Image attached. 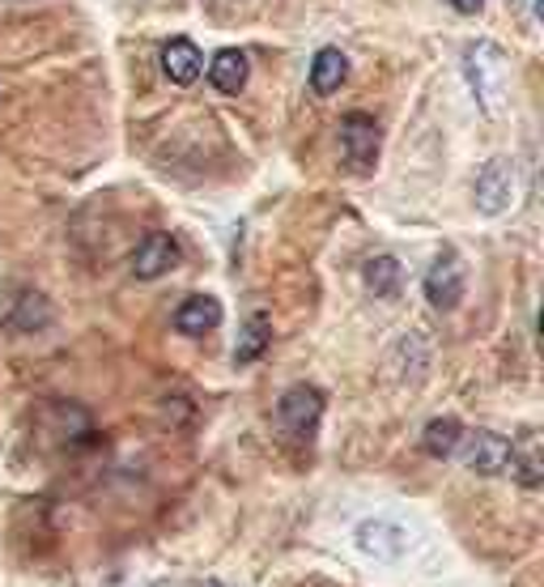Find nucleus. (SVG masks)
I'll use <instances>...</instances> for the list:
<instances>
[{
	"instance_id": "14",
	"label": "nucleus",
	"mask_w": 544,
	"mask_h": 587,
	"mask_svg": "<svg viewBox=\"0 0 544 587\" xmlns=\"http://www.w3.org/2000/svg\"><path fill=\"white\" fill-rule=\"evenodd\" d=\"M366 290L375 294V298H395L400 294V281H404V269H400V260L395 256H375V260H366Z\"/></svg>"
},
{
	"instance_id": "17",
	"label": "nucleus",
	"mask_w": 544,
	"mask_h": 587,
	"mask_svg": "<svg viewBox=\"0 0 544 587\" xmlns=\"http://www.w3.org/2000/svg\"><path fill=\"white\" fill-rule=\"evenodd\" d=\"M22 315H13L9 324L17 328V332H35V328H47L51 324V307H47V298L43 294H22Z\"/></svg>"
},
{
	"instance_id": "5",
	"label": "nucleus",
	"mask_w": 544,
	"mask_h": 587,
	"mask_svg": "<svg viewBox=\"0 0 544 587\" xmlns=\"http://www.w3.org/2000/svg\"><path fill=\"white\" fill-rule=\"evenodd\" d=\"M464 285H468L464 260L456 251H442L434 260V269L426 273V298L438 312H456L464 303Z\"/></svg>"
},
{
	"instance_id": "16",
	"label": "nucleus",
	"mask_w": 544,
	"mask_h": 587,
	"mask_svg": "<svg viewBox=\"0 0 544 587\" xmlns=\"http://www.w3.org/2000/svg\"><path fill=\"white\" fill-rule=\"evenodd\" d=\"M510 447H515V451H510V472H515V477H519L528 490H536V485H541V477H544L541 443L528 434V438H523V447H519V443H510Z\"/></svg>"
},
{
	"instance_id": "18",
	"label": "nucleus",
	"mask_w": 544,
	"mask_h": 587,
	"mask_svg": "<svg viewBox=\"0 0 544 587\" xmlns=\"http://www.w3.org/2000/svg\"><path fill=\"white\" fill-rule=\"evenodd\" d=\"M451 9L472 17V13H481V9H485V0H451Z\"/></svg>"
},
{
	"instance_id": "19",
	"label": "nucleus",
	"mask_w": 544,
	"mask_h": 587,
	"mask_svg": "<svg viewBox=\"0 0 544 587\" xmlns=\"http://www.w3.org/2000/svg\"><path fill=\"white\" fill-rule=\"evenodd\" d=\"M528 9H532V13H541V0H528Z\"/></svg>"
},
{
	"instance_id": "9",
	"label": "nucleus",
	"mask_w": 544,
	"mask_h": 587,
	"mask_svg": "<svg viewBox=\"0 0 544 587\" xmlns=\"http://www.w3.org/2000/svg\"><path fill=\"white\" fill-rule=\"evenodd\" d=\"M217 324H222V303H217L213 294H192V298H184L179 312H175V328H179L184 337H204V332H213Z\"/></svg>"
},
{
	"instance_id": "1",
	"label": "nucleus",
	"mask_w": 544,
	"mask_h": 587,
	"mask_svg": "<svg viewBox=\"0 0 544 587\" xmlns=\"http://www.w3.org/2000/svg\"><path fill=\"white\" fill-rule=\"evenodd\" d=\"M464 73L472 94H476V103H481V111L485 116H502L506 90H510V60H506L502 47L489 39L472 43L464 51Z\"/></svg>"
},
{
	"instance_id": "15",
	"label": "nucleus",
	"mask_w": 544,
	"mask_h": 587,
	"mask_svg": "<svg viewBox=\"0 0 544 587\" xmlns=\"http://www.w3.org/2000/svg\"><path fill=\"white\" fill-rule=\"evenodd\" d=\"M460 438H464V426L456 422V418H434L422 434V443H426V451L434 460H447V456H456L460 451Z\"/></svg>"
},
{
	"instance_id": "11",
	"label": "nucleus",
	"mask_w": 544,
	"mask_h": 587,
	"mask_svg": "<svg viewBox=\"0 0 544 587\" xmlns=\"http://www.w3.org/2000/svg\"><path fill=\"white\" fill-rule=\"evenodd\" d=\"M350 78V60H345V51L341 47H319L311 60V90L319 98H328V94H336L341 85Z\"/></svg>"
},
{
	"instance_id": "8",
	"label": "nucleus",
	"mask_w": 544,
	"mask_h": 587,
	"mask_svg": "<svg viewBox=\"0 0 544 587\" xmlns=\"http://www.w3.org/2000/svg\"><path fill=\"white\" fill-rule=\"evenodd\" d=\"M357 549L370 553V557H379V562H395L409 549V537L395 524H388V519H366L357 528Z\"/></svg>"
},
{
	"instance_id": "7",
	"label": "nucleus",
	"mask_w": 544,
	"mask_h": 587,
	"mask_svg": "<svg viewBox=\"0 0 544 587\" xmlns=\"http://www.w3.org/2000/svg\"><path fill=\"white\" fill-rule=\"evenodd\" d=\"M179 260H184V251L170 235H145L132 251V273L141 281H157L170 269H179Z\"/></svg>"
},
{
	"instance_id": "4",
	"label": "nucleus",
	"mask_w": 544,
	"mask_h": 587,
	"mask_svg": "<svg viewBox=\"0 0 544 587\" xmlns=\"http://www.w3.org/2000/svg\"><path fill=\"white\" fill-rule=\"evenodd\" d=\"M515 200V162L510 157H489L476 175V209L485 218H498Z\"/></svg>"
},
{
	"instance_id": "6",
	"label": "nucleus",
	"mask_w": 544,
	"mask_h": 587,
	"mask_svg": "<svg viewBox=\"0 0 544 587\" xmlns=\"http://www.w3.org/2000/svg\"><path fill=\"white\" fill-rule=\"evenodd\" d=\"M460 447H464V465L472 472H481V477H498V472L510 469V438L498 431H472L460 438Z\"/></svg>"
},
{
	"instance_id": "3",
	"label": "nucleus",
	"mask_w": 544,
	"mask_h": 587,
	"mask_svg": "<svg viewBox=\"0 0 544 587\" xmlns=\"http://www.w3.org/2000/svg\"><path fill=\"white\" fill-rule=\"evenodd\" d=\"M276 418H281L285 434H294V438H311L315 426H319V418H323V391L311 388V384H294V388L281 396Z\"/></svg>"
},
{
	"instance_id": "13",
	"label": "nucleus",
	"mask_w": 544,
	"mask_h": 587,
	"mask_svg": "<svg viewBox=\"0 0 544 587\" xmlns=\"http://www.w3.org/2000/svg\"><path fill=\"white\" fill-rule=\"evenodd\" d=\"M269 345H272V319L269 315H251V319L243 324V332H238L234 366H251V362H260Z\"/></svg>"
},
{
	"instance_id": "2",
	"label": "nucleus",
	"mask_w": 544,
	"mask_h": 587,
	"mask_svg": "<svg viewBox=\"0 0 544 587\" xmlns=\"http://www.w3.org/2000/svg\"><path fill=\"white\" fill-rule=\"evenodd\" d=\"M341 154L357 175H370L379 162V124L366 111H350L341 119Z\"/></svg>"
},
{
	"instance_id": "10",
	"label": "nucleus",
	"mask_w": 544,
	"mask_h": 587,
	"mask_svg": "<svg viewBox=\"0 0 544 587\" xmlns=\"http://www.w3.org/2000/svg\"><path fill=\"white\" fill-rule=\"evenodd\" d=\"M162 73L175 81V85H192L204 73V56L192 39H170L162 47Z\"/></svg>"
},
{
	"instance_id": "12",
	"label": "nucleus",
	"mask_w": 544,
	"mask_h": 587,
	"mask_svg": "<svg viewBox=\"0 0 544 587\" xmlns=\"http://www.w3.org/2000/svg\"><path fill=\"white\" fill-rule=\"evenodd\" d=\"M247 73H251V64H247V51H238V47H222L213 56V64H209V81L222 94H238L247 85Z\"/></svg>"
}]
</instances>
